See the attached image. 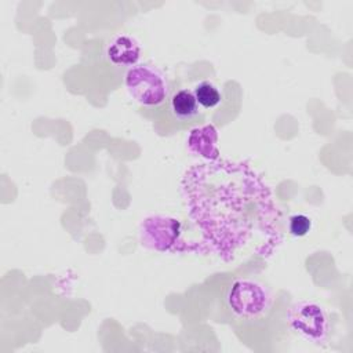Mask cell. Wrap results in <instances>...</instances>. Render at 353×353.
<instances>
[{"label":"cell","mask_w":353,"mask_h":353,"mask_svg":"<svg viewBox=\"0 0 353 353\" xmlns=\"http://www.w3.org/2000/svg\"><path fill=\"white\" fill-rule=\"evenodd\" d=\"M193 94L199 102V105L204 109L215 108L221 102V91L211 81H201L193 88Z\"/></svg>","instance_id":"obj_9"},{"label":"cell","mask_w":353,"mask_h":353,"mask_svg":"<svg viewBox=\"0 0 353 353\" xmlns=\"http://www.w3.org/2000/svg\"><path fill=\"white\" fill-rule=\"evenodd\" d=\"M141 57V46L130 34H117L105 47V58L109 63L119 68H132Z\"/></svg>","instance_id":"obj_6"},{"label":"cell","mask_w":353,"mask_h":353,"mask_svg":"<svg viewBox=\"0 0 353 353\" xmlns=\"http://www.w3.org/2000/svg\"><path fill=\"white\" fill-rule=\"evenodd\" d=\"M170 108L175 120L186 124H192L199 119H203L201 106L199 105L194 94L189 88H181L170 97Z\"/></svg>","instance_id":"obj_7"},{"label":"cell","mask_w":353,"mask_h":353,"mask_svg":"<svg viewBox=\"0 0 353 353\" xmlns=\"http://www.w3.org/2000/svg\"><path fill=\"white\" fill-rule=\"evenodd\" d=\"M288 229H290V233L295 237L306 236L309 233V230L312 229V221L309 216H306L303 214H295L290 218Z\"/></svg>","instance_id":"obj_10"},{"label":"cell","mask_w":353,"mask_h":353,"mask_svg":"<svg viewBox=\"0 0 353 353\" xmlns=\"http://www.w3.org/2000/svg\"><path fill=\"white\" fill-rule=\"evenodd\" d=\"M139 241L143 247L160 252L190 251V247L182 240L181 222L164 215H152L142 221L139 226Z\"/></svg>","instance_id":"obj_4"},{"label":"cell","mask_w":353,"mask_h":353,"mask_svg":"<svg viewBox=\"0 0 353 353\" xmlns=\"http://www.w3.org/2000/svg\"><path fill=\"white\" fill-rule=\"evenodd\" d=\"M182 194L201 232V252L232 262L240 251L251 248L268 258L283 240L273 194L247 163L218 159L196 164L182 176Z\"/></svg>","instance_id":"obj_1"},{"label":"cell","mask_w":353,"mask_h":353,"mask_svg":"<svg viewBox=\"0 0 353 353\" xmlns=\"http://www.w3.org/2000/svg\"><path fill=\"white\" fill-rule=\"evenodd\" d=\"M229 312L241 320H258L272 307V292L262 283L251 279H236L225 296Z\"/></svg>","instance_id":"obj_2"},{"label":"cell","mask_w":353,"mask_h":353,"mask_svg":"<svg viewBox=\"0 0 353 353\" xmlns=\"http://www.w3.org/2000/svg\"><path fill=\"white\" fill-rule=\"evenodd\" d=\"M287 323L306 341L323 343L328 335V316L325 310L309 301L294 303L287 312Z\"/></svg>","instance_id":"obj_5"},{"label":"cell","mask_w":353,"mask_h":353,"mask_svg":"<svg viewBox=\"0 0 353 353\" xmlns=\"http://www.w3.org/2000/svg\"><path fill=\"white\" fill-rule=\"evenodd\" d=\"M125 87L130 95L145 108H156L167 101L171 85L165 74L149 63H137L125 73Z\"/></svg>","instance_id":"obj_3"},{"label":"cell","mask_w":353,"mask_h":353,"mask_svg":"<svg viewBox=\"0 0 353 353\" xmlns=\"http://www.w3.org/2000/svg\"><path fill=\"white\" fill-rule=\"evenodd\" d=\"M216 141L218 134L215 127L207 124L204 127L190 131L188 138V148L193 154L207 159L208 161L218 160L219 152L216 148Z\"/></svg>","instance_id":"obj_8"}]
</instances>
